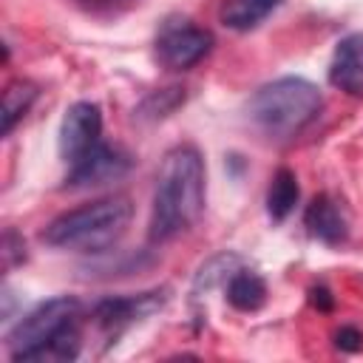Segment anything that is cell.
<instances>
[{"instance_id": "obj_20", "label": "cell", "mask_w": 363, "mask_h": 363, "mask_svg": "<svg viewBox=\"0 0 363 363\" xmlns=\"http://www.w3.org/2000/svg\"><path fill=\"white\" fill-rule=\"evenodd\" d=\"M309 301H312L318 309H323V312H329V309L335 306V301H332V292H329L326 286H312V292H309Z\"/></svg>"}, {"instance_id": "obj_5", "label": "cell", "mask_w": 363, "mask_h": 363, "mask_svg": "<svg viewBox=\"0 0 363 363\" xmlns=\"http://www.w3.org/2000/svg\"><path fill=\"white\" fill-rule=\"evenodd\" d=\"M213 48V34L187 20L167 23L156 40V57L170 71H187L199 60H204Z\"/></svg>"}, {"instance_id": "obj_8", "label": "cell", "mask_w": 363, "mask_h": 363, "mask_svg": "<svg viewBox=\"0 0 363 363\" xmlns=\"http://www.w3.org/2000/svg\"><path fill=\"white\" fill-rule=\"evenodd\" d=\"M164 303V292H139V295H122V298H108L96 303L94 318L102 329H122L139 318H147Z\"/></svg>"}, {"instance_id": "obj_14", "label": "cell", "mask_w": 363, "mask_h": 363, "mask_svg": "<svg viewBox=\"0 0 363 363\" xmlns=\"http://www.w3.org/2000/svg\"><path fill=\"white\" fill-rule=\"evenodd\" d=\"M37 99V85L28 82V79H14L6 85L3 91V125H0V133L9 136L11 128L28 113V108L34 105Z\"/></svg>"}, {"instance_id": "obj_1", "label": "cell", "mask_w": 363, "mask_h": 363, "mask_svg": "<svg viewBox=\"0 0 363 363\" xmlns=\"http://www.w3.org/2000/svg\"><path fill=\"white\" fill-rule=\"evenodd\" d=\"M204 210V162L193 145L164 153L150 216V241H167L193 227Z\"/></svg>"}, {"instance_id": "obj_7", "label": "cell", "mask_w": 363, "mask_h": 363, "mask_svg": "<svg viewBox=\"0 0 363 363\" xmlns=\"http://www.w3.org/2000/svg\"><path fill=\"white\" fill-rule=\"evenodd\" d=\"M130 170V159L128 153H122L113 145L99 142L82 162H77L74 167H68L65 184L68 187H96L105 182H116Z\"/></svg>"}, {"instance_id": "obj_13", "label": "cell", "mask_w": 363, "mask_h": 363, "mask_svg": "<svg viewBox=\"0 0 363 363\" xmlns=\"http://www.w3.org/2000/svg\"><path fill=\"white\" fill-rule=\"evenodd\" d=\"M298 196H301V187H298V179L292 170L281 167L275 176H272V184L267 190V213L272 221H284L295 204H298Z\"/></svg>"}, {"instance_id": "obj_2", "label": "cell", "mask_w": 363, "mask_h": 363, "mask_svg": "<svg viewBox=\"0 0 363 363\" xmlns=\"http://www.w3.org/2000/svg\"><path fill=\"white\" fill-rule=\"evenodd\" d=\"M130 216L133 207L125 196H105L57 216L43 230V241L57 250L102 252L125 235Z\"/></svg>"}, {"instance_id": "obj_18", "label": "cell", "mask_w": 363, "mask_h": 363, "mask_svg": "<svg viewBox=\"0 0 363 363\" xmlns=\"http://www.w3.org/2000/svg\"><path fill=\"white\" fill-rule=\"evenodd\" d=\"M26 258V244H23V238L14 233V230H6V235H3V261H6V267H14L17 261H23Z\"/></svg>"}, {"instance_id": "obj_12", "label": "cell", "mask_w": 363, "mask_h": 363, "mask_svg": "<svg viewBox=\"0 0 363 363\" xmlns=\"http://www.w3.org/2000/svg\"><path fill=\"white\" fill-rule=\"evenodd\" d=\"M227 301L241 309V312H255L264 306L267 301V284L261 275L250 272V269H238L230 281H227Z\"/></svg>"}, {"instance_id": "obj_4", "label": "cell", "mask_w": 363, "mask_h": 363, "mask_svg": "<svg viewBox=\"0 0 363 363\" xmlns=\"http://www.w3.org/2000/svg\"><path fill=\"white\" fill-rule=\"evenodd\" d=\"M79 301L77 298H51L45 303H40L37 309H31L26 318H20L14 323V329L6 335V346L11 352V360H23L28 352L40 349L43 343H48L54 335H60L62 329L74 326L79 320Z\"/></svg>"}, {"instance_id": "obj_19", "label": "cell", "mask_w": 363, "mask_h": 363, "mask_svg": "<svg viewBox=\"0 0 363 363\" xmlns=\"http://www.w3.org/2000/svg\"><path fill=\"white\" fill-rule=\"evenodd\" d=\"M335 346L340 352H357V349H363V335L354 326H340L335 332Z\"/></svg>"}, {"instance_id": "obj_6", "label": "cell", "mask_w": 363, "mask_h": 363, "mask_svg": "<svg viewBox=\"0 0 363 363\" xmlns=\"http://www.w3.org/2000/svg\"><path fill=\"white\" fill-rule=\"evenodd\" d=\"M102 142V111L94 102H74L60 125V156L68 167L82 162Z\"/></svg>"}, {"instance_id": "obj_3", "label": "cell", "mask_w": 363, "mask_h": 363, "mask_svg": "<svg viewBox=\"0 0 363 363\" xmlns=\"http://www.w3.org/2000/svg\"><path fill=\"white\" fill-rule=\"evenodd\" d=\"M320 91L303 77H281L267 85H261L250 105L247 113L250 119L272 139H286L298 133L306 122L315 119L320 111Z\"/></svg>"}, {"instance_id": "obj_11", "label": "cell", "mask_w": 363, "mask_h": 363, "mask_svg": "<svg viewBox=\"0 0 363 363\" xmlns=\"http://www.w3.org/2000/svg\"><path fill=\"white\" fill-rule=\"evenodd\" d=\"M278 6L281 0H224L218 9V17L233 31H250L261 20H267Z\"/></svg>"}, {"instance_id": "obj_9", "label": "cell", "mask_w": 363, "mask_h": 363, "mask_svg": "<svg viewBox=\"0 0 363 363\" xmlns=\"http://www.w3.org/2000/svg\"><path fill=\"white\" fill-rule=\"evenodd\" d=\"M329 82L349 96H363V31L343 37L329 65Z\"/></svg>"}, {"instance_id": "obj_16", "label": "cell", "mask_w": 363, "mask_h": 363, "mask_svg": "<svg viewBox=\"0 0 363 363\" xmlns=\"http://www.w3.org/2000/svg\"><path fill=\"white\" fill-rule=\"evenodd\" d=\"M238 264H241L238 255H216V258H210L199 269V275L193 281V295L201 298V292H210L216 284H227L238 272Z\"/></svg>"}, {"instance_id": "obj_17", "label": "cell", "mask_w": 363, "mask_h": 363, "mask_svg": "<svg viewBox=\"0 0 363 363\" xmlns=\"http://www.w3.org/2000/svg\"><path fill=\"white\" fill-rule=\"evenodd\" d=\"M182 102H184V91H182V88H164V91L150 94V96L139 105L136 116H139V119H162V116H167L170 111H176Z\"/></svg>"}, {"instance_id": "obj_15", "label": "cell", "mask_w": 363, "mask_h": 363, "mask_svg": "<svg viewBox=\"0 0 363 363\" xmlns=\"http://www.w3.org/2000/svg\"><path fill=\"white\" fill-rule=\"evenodd\" d=\"M79 354V332L77 323L62 329L60 335H54L48 343H43L40 349L28 352L23 360H34V363H62V360H74ZM20 360V363H23Z\"/></svg>"}, {"instance_id": "obj_10", "label": "cell", "mask_w": 363, "mask_h": 363, "mask_svg": "<svg viewBox=\"0 0 363 363\" xmlns=\"http://www.w3.org/2000/svg\"><path fill=\"white\" fill-rule=\"evenodd\" d=\"M309 233L326 244H340L346 238V216L329 196H315L303 216Z\"/></svg>"}]
</instances>
